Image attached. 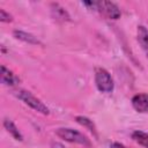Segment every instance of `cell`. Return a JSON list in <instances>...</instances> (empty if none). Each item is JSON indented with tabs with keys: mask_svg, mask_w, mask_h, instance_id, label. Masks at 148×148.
<instances>
[{
	"mask_svg": "<svg viewBox=\"0 0 148 148\" xmlns=\"http://www.w3.org/2000/svg\"><path fill=\"white\" fill-rule=\"evenodd\" d=\"M132 139L139 143L140 146L145 147V148H148V133L145 132V131H134L132 133Z\"/></svg>",
	"mask_w": 148,
	"mask_h": 148,
	"instance_id": "cell-12",
	"label": "cell"
},
{
	"mask_svg": "<svg viewBox=\"0 0 148 148\" xmlns=\"http://www.w3.org/2000/svg\"><path fill=\"white\" fill-rule=\"evenodd\" d=\"M110 148H127V147L123 143H119V142H112L110 145Z\"/></svg>",
	"mask_w": 148,
	"mask_h": 148,
	"instance_id": "cell-14",
	"label": "cell"
},
{
	"mask_svg": "<svg viewBox=\"0 0 148 148\" xmlns=\"http://www.w3.org/2000/svg\"><path fill=\"white\" fill-rule=\"evenodd\" d=\"M75 121H76L77 124H80L81 126L86 127V128H87L89 132H91L95 136H97L96 127H95V124L92 123L91 119H89V118L86 117V116H76V117H75Z\"/></svg>",
	"mask_w": 148,
	"mask_h": 148,
	"instance_id": "cell-11",
	"label": "cell"
},
{
	"mask_svg": "<svg viewBox=\"0 0 148 148\" xmlns=\"http://www.w3.org/2000/svg\"><path fill=\"white\" fill-rule=\"evenodd\" d=\"M51 12H52L53 17L58 21H62V22L71 21V16H69L68 12L64 7H61L59 3H52L51 5Z\"/></svg>",
	"mask_w": 148,
	"mask_h": 148,
	"instance_id": "cell-8",
	"label": "cell"
},
{
	"mask_svg": "<svg viewBox=\"0 0 148 148\" xmlns=\"http://www.w3.org/2000/svg\"><path fill=\"white\" fill-rule=\"evenodd\" d=\"M1 83L5 86H9V87H14L17 86L20 82V79L9 69L7 68L5 65H1Z\"/></svg>",
	"mask_w": 148,
	"mask_h": 148,
	"instance_id": "cell-6",
	"label": "cell"
},
{
	"mask_svg": "<svg viewBox=\"0 0 148 148\" xmlns=\"http://www.w3.org/2000/svg\"><path fill=\"white\" fill-rule=\"evenodd\" d=\"M13 35H14V37L16 39H20V40H22L24 43L34 44V45L40 44V40L36 36H34V35H31L29 32H25V31H22V30H14Z\"/></svg>",
	"mask_w": 148,
	"mask_h": 148,
	"instance_id": "cell-9",
	"label": "cell"
},
{
	"mask_svg": "<svg viewBox=\"0 0 148 148\" xmlns=\"http://www.w3.org/2000/svg\"><path fill=\"white\" fill-rule=\"evenodd\" d=\"M95 84L96 88L104 94L112 92L114 88V82L111 74L102 67H97L95 69Z\"/></svg>",
	"mask_w": 148,
	"mask_h": 148,
	"instance_id": "cell-4",
	"label": "cell"
},
{
	"mask_svg": "<svg viewBox=\"0 0 148 148\" xmlns=\"http://www.w3.org/2000/svg\"><path fill=\"white\" fill-rule=\"evenodd\" d=\"M136 39L141 49L148 53V29L145 25H138L136 29Z\"/></svg>",
	"mask_w": 148,
	"mask_h": 148,
	"instance_id": "cell-7",
	"label": "cell"
},
{
	"mask_svg": "<svg viewBox=\"0 0 148 148\" xmlns=\"http://www.w3.org/2000/svg\"><path fill=\"white\" fill-rule=\"evenodd\" d=\"M82 5L101 13L110 20H118L121 16L119 7L112 1H83Z\"/></svg>",
	"mask_w": 148,
	"mask_h": 148,
	"instance_id": "cell-1",
	"label": "cell"
},
{
	"mask_svg": "<svg viewBox=\"0 0 148 148\" xmlns=\"http://www.w3.org/2000/svg\"><path fill=\"white\" fill-rule=\"evenodd\" d=\"M133 109L139 113H148V94H136L131 99Z\"/></svg>",
	"mask_w": 148,
	"mask_h": 148,
	"instance_id": "cell-5",
	"label": "cell"
},
{
	"mask_svg": "<svg viewBox=\"0 0 148 148\" xmlns=\"http://www.w3.org/2000/svg\"><path fill=\"white\" fill-rule=\"evenodd\" d=\"M3 127L6 128V131H7L15 140H17V141H22V140H23V135H22V133L20 132L18 127H17L10 119H8V118H5V119H3Z\"/></svg>",
	"mask_w": 148,
	"mask_h": 148,
	"instance_id": "cell-10",
	"label": "cell"
},
{
	"mask_svg": "<svg viewBox=\"0 0 148 148\" xmlns=\"http://www.w3.org/2000/svg\"><path fill=\"white\" fill-rule=\"evenodd\" d=\"M15 96L20 101H22L25 105H28L29 108L35 110L36 112L42 113V114H49L50 113V109L46 106V104L44 102H42V99L36 97L34 94H31L30 91L24 90V89H17L15 91Z\"/></svg>",
	"mask_w": 148,
	"mask_h": 148,
	"instance_id": "cell-3",
	"label": "cell"
},
{
	"mask_svg": "<svg viewBox=\"0 0 148 148\" xmlns=\"http://www.w3.org/2000/svg\"><path fill=\"white\" fill-rule=\"evenodd\" d=\"M56 135L58 138H60L64 141L71 142V143H76V145H81L83 147L90 148L91 147V141L90 139H88L87 135H84L83 133L71 128V127H60L56 130Z\"/></svg>",
	"mask_w": 148,
	"mask_h": 148,
	"instance_id": "cell-2",
	"label": "cell"
},
{
	"mask_svg": "<svg viewBox=\"0 0 148 148\" xmlns=\"http://www.w3.org/2000/svg\"><path fill=\"white\" fill-rule=\"evenodd\" d=\"M0 21H1V22H7V23H9V22L13 21V16H12L8 12H6L5 9L0 8Z\"/></svg>",
	"mask_w": 148,
	"mask_h": 148,
	"instance_id": "cell-13",
	"label": "cell"
}]
</instances>
